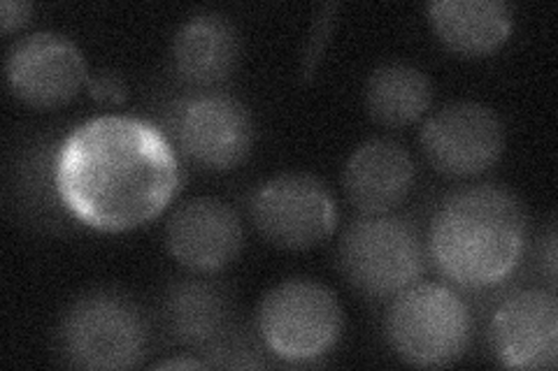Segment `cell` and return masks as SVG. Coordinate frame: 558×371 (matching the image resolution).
<instances>
[{"mask_svg":"<svg viewBox=\"0 0 558 371\" xmlns=\"http://www.w3.org/2000/svg\"><path fill=\"white\" fill-rule=\"evenodd\" d=\"M51 176L65 214L98 233H126L154 221L182 184L168 135L145 119L121 114L70 131Z\"/></svg>","mask_w":558,"mask_h":371,"instance_id":"cell-1","label":"cell"},{"mask_svg":"<svg viewBox=\"0 0 558 371\" xmlns=\"http://www.w3.org/2000/svg\"><path fill=\"white\" fill-rule=\"evenodd\" d=\"M519 198L496 184L468 186L442 202L430 225V258L463 288H488L510 276L526 244Z\"/></svg>","mask_w":558,"mask_h":371,"instance_id":"cell-2","label":"cell"},{"mask_svg":"<svg viewBox=\"0 0 558 371\" xmlns=\"http://www.w3.org/2000/svg\"><path fill=\"white\" fill-rule=\"evenodd\" d=\"M384 330L405 364L438 369L465 356L473 337V316L451 288L416 281L393 297Z\"/></svg>","mask_w":558,"mask_h":371,"instance_id":"cell-3","label":"cell"},{"mask_svg":"<svg viewBox=\"0 0 558 371\" xmlns=\"http://www.w3.org/2000/svg\"><path fill=\"white\" fill-rule=\"evenodd\" d=\"M344 279L368 297H396L426 268V246L414 223L393 214H363L338 246Z\"/></svg>","mask_w":558,"mask_h":371,"instance_id":"cell-4","label":"cell"},{"mask_svg":"<svg viewBox=\"0 0 558 371\" xmlns=\"http://www.w3.org/2000/svg\"><path fill=\"white\" fill-rule=\"evenodd\" d=\"M59 348L77 369H133L147 353L145 318L126 295L94 290L65 311Z\"/></svg>","mask_w":558,"mask_h":371,"instance_id":"cell-5","label":"cell"},{"mask_svg":"<svg viewBox=\"0 0 558 371\" xmlns=\"http://www.w3.org/2000/svg\"><path fill=\"white\" fill-rule=\"evenodd\" d=\"M344 316L336 293L319 281L291 279L275 286L258 305L260 342L293 364L319 360L342 334Z\"/></svg>","mask_w":558,"mask_h":371,"instance_id":"cell-6","label":"cell"},{"mask_svg":"<svg viewBox=\"0 0 558 371\" xmlns=\"http://www.w3.org/2000/svg\"><path fill=\"white\" fill-rule=\"evenodd\" d=\"M252 221L277 249L307 251L336 233L338 205L317 176L284 172L256 188Z\"/></svg>","mask_w":558,"mask_h":371,"instance_id":"cell-7","label":"cell"},{"mask_svg":"<svg viewBox=\"0 0 558 371\" xmlns=\"http://www.w3.org/2000/svg\"><path fill=\"white\" fill-rule=\"evenodd\" d=\"M172 143L205 170L229 172L247 161L254 147V121L244 104L226 94H203L174 104Z\"/></svg>","mask_w":558,"mask_h":371,"instance_id":"cell-8","label":"cell"},{"mask_svg":"<svg viewBox=\"0 0 558 371\" xmlns=\"http://www.w3.org/2000/svg\"><path fill=\"white\" fill-rule=\"evenodd\" d=\"M430 168L453 180L492 170L505 149V128L494 110L480 102H451L435 112L418 135Z\"/></svg>","mask_w":558,"mask_h":371,"instance_id":"cell-9","label":"cell"},{"mask_svg":"<svg viewBox=\"0 0 558 371\" xmlns=\"http://www.w3.org/2000/svg\"><path fill=\"white\" fill-rule=\"evenodd\" d=\"M5 75L12 94L35 110L63 108L89 79L80 47L65 35L49 30L14 42Z\"/></svg>","mask_w":558,"mask_h":371,"instance_id":"cell-10","label":"cell"},{"mask_svg":"<svg viewBox=\"0 0 558 371\" xmlns=\"http://www.w3.org/2000/svg\"><path fill=\"white\" fill-rule=\"evenodd\" d=\"M496 360L510 369H554L558 362V302L547 290L505 299L488 327Z\"/></svg>","mask_w":558,"mask_h":371,"instance_id":"cell-11","label":"cell"},{"mask_svg":"<svg viewBox=\"0 0 558 371\" xmlns=\"http://www.w3.org/2000/svg\"><path fill=\"white\" fill-rule=\"evenodd\" d=\"M166 244L182 268L213 274L229 268L240 256L244 227L231 205L217 198H194L170 214Z\"/></svg>","mask_w":558,"mask_h":371,"instance_id":"cell-12","label":"cell"},{"mask_svg":"<svg viewBox=\"0 0 558 371\" xmlns=\"http://www.w3.org/2000/svg\"><path fill=\"white\" fill-rule=\"evenodd\" d=\"M414 184V161L410 151L387 137L363 143L342 172L347 200L361 214H391Z\"/></svg>","mask_w":558,"mask_h":371,"instance_id":"cell-13","label":"cell"},{"mask_svg":"<svg viewBox=\"0 0 558 371\" xmlns=\"http://www.w3.org/2000/svg\"><path fill=\"white\" fill-rule=\"evenodd\" d=\"M172 59L182 79L196 86H217L229 79L238 65V30L223 14H194L174 35Z\"/></svg>","mask_w":558,"mask_h":371,"instance_id":"cell-14","label":"cell"},{"mask_svg":"<svg viewBox=\"0 0 558 371\" xmlns=\"http://www.w3.org/2000/svg\"><path fill=\"white\" fill-rule=\"evenodd\" d=\"M435 35L453 54L488 57L512 33V8L502 0H438L428 5Z\"/></svg>","mask_w":558,"mask_h":371,"instance_id":"cell-15","label":"cell"},{"mask_svg":"<svg viewBox=\"0 0 558 371\" xmlns=\"http://www.w3.org/2000/svg\"><path fill=\"white\" fill-rule=\"evenodd\" d=\"M163 323L178 344L213 350L231 334V299L209 281H178L163 297Z\"/></svg>","mask_w":558,"mask_h":371,"instance_id":"cell-16","label":"cell"},{"mask_svg":"<svg viewBox=\"0 0 558 371\" xmlns=\"http://www.w3.org/2000/svg\"><path fill=\"white\" fill-rule=\"evenodd\" d=\"M430 102V77L410 63L379 65L365 84V108L384 128L412 126L428 112Z\"/></svg>","mask_w":558,"mask_h":371,"instance_id":"cell-17","label":"cell"},{"mask_svg":"<svg viewBox=\"0 0 558 371\" xmlns=\"http://www.w3.org/2000/svg\"><path fill=\"white\" fill-rule=\"evenodd\" d=\"M86 91H89L92 100L105 104V108H121L129 100L126 79L114 70H98V73L89 75Z\"/></svg>","mask_w":558,"mask_h":371,"instance_id":"cell-18","label":"cell"},{"mask_svg":"<svg viewBox=\"0 0 558 371\" xmlns=\"http://www.w3.org/2000/svg\"><path fill=\"white\" fill-rule=\"evenodd\" d=\"M336 14H338V5H326L317 14V22H314V30L310 35L305 59H303V75L305 77H312L314 73H317L319 57H322V51L336 26Z\"/></svg>","mask_w":558,"mask_h":371,"instance_id":"cell-19","label":"cell"},{"mask_svg":"<svg viewBox=\"0 0 558 371\" xmlns=\"http://www.w3.org/2000/svg\"><path fill=\"white\" fill-rule=\"evenodd\" d=\"M31 14V3H22V0H3V3H0V24H3V33H14L26 26Z\"/></svg>","mask_w":558,"mask_h":371,"instance_id":"cell-20","label":"cell"},{"mask_svg":"<svg viewBox=\"0 0 558 371\" xmlns=\"http://www.w3.org/2000/svg\"><path fill=\"white\" fill-rule=\"evenodd\" d=\"M543 260H545V270H547L549 281H556V230L554 227H549V233H547Z\"/></svg>","mask_w":558,"mask_h":371,"instance_id":"cell-21","label":"cell"},{"mask_svg":"<svg viewBox=\"0 0 558 371\" xmlns=\"http://www.w3.org/2000/svg\"><path fill=\"white\" fill-rule=\"evenodd\" d=\"M201 367H207V362L196 358H172L156 364V369H201Z\"/></svg>","mask_w":558,"mask_h":371,"instance_id":"cell-22","label":"cell"}]
</instances>
